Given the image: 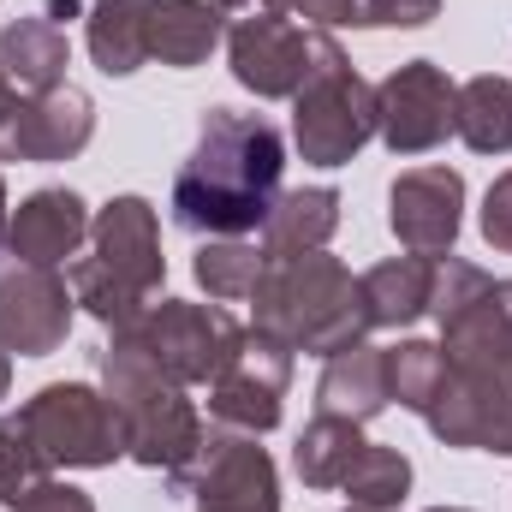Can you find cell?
<instances>
[{"label":"cell","mask_w":512,"mask_h":512,"mask_svg":"<svg viewBox=\"0 0 512 512\" xmlns=\"http://www.w3.org/2000/svg\"><path fill=\"white\" fill-rule=\"evenodd\" d=\"M435 262L441 256H387L376 268L358 274V298H364V322L370 328H411L417 316H429L435 298Z\"/></svg>","instance_id":"cell-18"},{"label":"cell","mask_w":512,"mask_h":512,"mask_svg":"<svg viewBox=\"0 0 512 512\" xmlns=\"http://www.w3.org/2000/svg\"><path fill=\"white\" fill-rule=\"evenodd\" d=\"M239 334H245V328H239L221 304L161 298V304H149L126 334H114V340H126V346H137L143 358H155L173 382L209 387L215 370L227 364V352L239 346Z\"/></svg>","instance_id":"cell-7"},{"label":"cell","mask_w":512,"mask_h":512,"mask_svg":"<svg viewBox=\"0 0 512 512\" xmlns=\"http://www.w3.org/2000/svg\"><path fill=\"white\" fill-rule=\"evenodd\" d=\"M346 501L352 507H376V512H399V501L411 495V459L399 447H382V441H364V453L352 459L346 471Z\"/></svg>","instance_id":"cell-26"},{"label":"cell","mask_w":512,"mask_h":512,"mask_svg":"<svg viewBox=\"0 0 512 512\" xmlns=\"http://www.w3.org/2000/svg\"><path fill=\"white\" fill-rule=\"evenodd\" d=\"M78 12V0H48V18H72Z\"/></svg>","instance_id":"cell-38"},{"label":"cell","mask_w":512,"mask_h":512,"mask_svg":"<svg viewBox=\"0 0 512 512\" xmlns=\"http://www.w3.org/2000/svg\"><path fill=\"white\" fill-rule=\"evenodd\" d=\"M251 304H256V328L274 334L280 346L304 352V358H334V352H346L370 334L352 268L328 251H286V256L262 251Z\"/></svg>","instance_id":"cell-2"},{"label":"cell","mask_w":512,"mask_h":512,"mask_svg":"<svg viewBox=\"0 0 512 512\" xmlns=\"http://www.w3.org/2000/svg\"><path fill=\"white\" fill-rule=\"evenodd\" d=\"M286 173V137L262 114L209 108L197 149L173 179V221L209 239H245L268 221Z\"/></svg>","instance_id":"cell-1"},{"label":"cell","mask_w":512,"mask_h":512,"mask_svg":"<svg viewBox=\"0 0 512 512\" xmlns=\"http://www.w3.org/2000/svg\"><path fill=\"white\" fill-rule=\"evenodd\" d=\"M459 84L435 60H405L376 84V137L393 155H429L453 131Z\"/></svg>","instance_id":"cell-12"},{"label":"cell","mask_w":512,"mask_h":512,"mask_svg":"<svg viewBox=\"0 0 512 512\" xmlns=\"http://www.w3.org/2000/svg\"><path fill=\"white\" fill-rule=\"evenodd\" d=\"M197 286L209 292V298H221V304H239V298H251L256 292V274H262V251L245 245V239H203V251H197Z\"/></svg>","instance_id":"cell-28"},{"label":"cell","mask_w":512,"mask_h":512,"mask_svg":"<svg viewBox=\"0 0 512 512\" xmlns=\"http://www.w3.org/2000/svg\"><path fill=\"white\" fill-rule=\"evenodd\" d=\"M447 382V352L435 340H399L387 346V399H399L405 411H429L435 393Z\"/></svg>","instance_id":"cell-27"},{"label":"cell","mask_w":512,"mask_h":512,"mask_svg":"<svg viewBox=\"0 0 512 512\" xmlns=\"http://www.w3.org/2000/svg\"><path fill=\"white\" fill-rule=\"evenodd\" d=\"M90 262L114 274L137 298H155L167 256H161V221L143 197H114L90 215Z\"/></svg>","instance_id":"cell-15"},{"label":"cell","mask_w":512,"mask_h":512,"mask_svg":"<svg viewBox=\"0 0 512 512\" xmlns=\"http://www.w3.org/2000/svg\"><path fill=\"white\" fill-rule=\"evenodd\" d=\"M453 131L477 155H512V78L477 72L453 96Z\"/></svg>","instance_id":"cell-24"},{"label":"cell","mask_w":512,"mask_h":512,"mask_svg":"<svg viewBox=\"0 0 512 512\" xmlns=\"http://www.w3.org/2000/svg\"><path fill=\"white\" fill-rule=\"evenodd\" d=\"M423 423L447 447L512 459V358L507 364H447V382L423 411Z\"/></svg>","instance_id":"cell-9"},{"label":"cell","mask_w":512,"mask_h":512,"mask_svg":"<svg viewBox=\"0 0 512 512\" xmlns=\"http://www.w3.org/2000/svg\"><path fill=\"white\" fill-rule=\"evenodd\" d=\"M12 512H96V501L84 495V489H72V483H54V477H42L24 501Z\"/></svg>","instance_id":"cell-34"},{"label":"cell","mask_w":512,"mask_h":512,"mask_svg":"<svg viewBox=\"0 0 512 512\" xmlns=\"http://www.w3.org/2000/svg\"><path fill=\"white\" fill-rule=\"evenodd\" d=\"M340 42L328 30H310L286 12H268V18H239L227 24V60H233V78L262 96V102H292L304 90V78L334 54Z\"/></svg>","instance_id":"cell-8"},{"label":"cell","mask_w":512,"mask_h":512,"mask_svg":"<svg viewBox=\"0 0 512 512\" xmlns=\"http://www.w3.org/2000/svg\"><path fill=\"white\" fill-rule=\"evenodd\" d=\"M173 495H197V512H280V471L268 459V447H256V435L221 429L203 435L197 459L167 477Z\"/></svg>","instance_id":"cell-10"},{"label":"cell","mask_w":512,"mask_h":512,"mask_svg":"<svg viewBox=\"0 0 512 512\" xmlns=\"http://www.w3.org/2000/svg\"><path fill=\"white\" fill-rule=\"evenodd\" d=\"M346 512H376V507H346Z\"/></svg>","instance_id":"cell-41"},{"label":"cell","mask_w":512,"mask_h":512,"mask_svg":"<svg viewBox=\"0 0 512 512\" xmlns=\"http://www.w3.org/2000/svg\"><path fill=\"white\" fill-rule=\"evenodd\" d=\"M102 393L126 429V453L143 471H167L179 477L197 447H203V417L191 405L185 382H173L155 358H143L126 340H108L102 352Z\"/></svg>","instance_id":"cell-3"},{"label":"cell","mask_w":512,"mask_h":512,"mask_svg":"<svg viewBox=\"0 0 512 512\" xmlns=\"http://www.w3.org/2000/svg\"><path fill=\"white\" fill-rule=\"evenodd\" d=\"M6 221H12V215H6V185H0V245H6Z\"/></svg>","instance_id":"cell-39"},{"label":"cell","mask_w":512,"mask_h":512,"mask_svg":"<svg viewBox=\"0 0 512 512\" xmlns=\"http://www.w3.org/2000/svg\"><path fill=\"white\" fill-rule=\"evenodd\" d=\"M358 453H364V423L316 411V417L304 423L298 447H292V471L304 477V489H340Z\"/></svg>","instance_id":"cell-25"},{"label":"cell","mask_w":512,"mask_h":512,"mask_svg":"<svg viewBox=\"0 0 512 512\" xmlns=\"http://www.w3.org/2000/svg\"><path fill=\"white\" fill-rule=\"evenodd\" d=\"M42 477H48V459L36 453L24 417H18V411L0 417V507H18Z\"/></svg>","instance_id":"cell-30"},{"label":"cell","mask_w":512,"mask_h":512,"mask_svg":"<svg viewBox=\"0 0 512 512\" xmlns=\"http://www.w3.org/2000/svg\"><path fill=\"white\" fill-rule=\"evenodd\" d=\"M286 18H304L310 30H334V24H364V0H280Z\"/></svg>","instance_id":"cell-33"},{"label":"cell","mask_w":512,"mask_h":512,"mask_svg":"<svg viewBox=\"0 0 512 512\" xmlns=\"http://www.w3.org/2000/svg\"><path fill=\"white\" fill-rule=\"evenodd\" d=\"M334 227H340V191L334 185H298V191L274 197V209L262 221V251H328Z\"/></svg>","instance_id":"cell-22"},{"label":"cell","mask_w":512,"mask_h":512,"mask_svg":"<svg viewBox=\"0 0 512 512\" xmlns=\"http://www.w3.org/2000/svg\"><path fill=\"white\" fill-rule=\"evenodd\" d=\"M66 66H72V42H66V30L48 12L12 18L0 30V72L12 78V90H24V96L60 90L66 84Z\"/></svg>","instance_id":"cell-19"},{"label":"cell","mask_w":512,"mask_h":512,"mask_svg":"<svg viewBox=\"0 0 512 512\" xmlns=\"http://www.w3.org/2000/svg\"><path fill=\"white\" fill-rule=\"evenodd\" d=\"M215 12L227 24H239V18H268V12H286V6L280 0H215Z\"/></svg>","instance_id":"cell-35"},{"label":"cell","mask_w":512,"mask_h":512,"mask_svg":"<svg viewBox=\"0 0 512 512\" xmlns=\"http://www.w3.org/2000/svg\"><path fill=\"white\" fill-rule=\"evenodd\" d=\"M477 227H483V239L495 245L501 256H512V167L489 185V197H483V215H477Z\"/></svg>","instance_id":"cell-32"},{"label":"cell","mask_w":512,"mask_h":512,"mask_svg":"<svg viewBox=\"0 0 512 512\" xmlns=\"http://www.w3.org/2000/svg\"><path fill=\"white\" fill-rule=\"evenodd\" d=\"M423 512H471V507H423Z\"/></svg>","instance_id":"cell-40"},{"label":"cell","mask_w":512,"mask_h":512,"mask_svg":"<svg viewBox=\"0 0 512 512\" xmlns=\"http://www.w3.org/2000/svg\"><path fill=\"white\" fill-rule=\"evenodd\" d=\"M6 387H12V352L0 346V399H6Z\"/></svg>","instance_id":"cell-37"},{"label":"cell","mask_w":512,"mask_h":512,"mask_svg":"<svg viewBox=\"0 0 512 512\" xmlns=\"http://www.w3.org/2000/svg\"><path fill=\"white\" fill-rule=\"evenodd\" d=\"M84 239H90V203L66 185L30 191L6 221V251L18 262H36V268H60L66 256H78Z\"/></svg>","instance_id":"cell-17"},{"label":"cell","mask_w":512,"mask_h":512,"mask_svg":"<svg viewBox=\"0 0 512 512\" xmlns=\"http://www.w3.org/2000/svg\"><path fill=\"white\" fill-rule=\"evenodd\" d=\"M96 137V102L72 84L60 90H42V96H24L12 126H6V143H0V161H72L84 155Z\"/></svg>","instance_id":"cell-16"},{"label":"cell","mask_w":512,"mask_h":512,"mask_svg":"<svg viewBox=\"0 0 512 512\" xmlns=\"http://www.w3.org/2000/svg\"><path fill=\"white\" fill-rule=\"evenodd\" d=\"M12 114H18V90H12V78L0 72V143H6V126H12Z\"/></svg>","instance_id":"cell-36"},{"label":"cell","mask_w":512,"mask_h":512,"mask_svg":"<svg viewBox=\"0 0 512 512\" xmlns=\"http://www.w3.org/2000/svg\"><path fill=\"white\" fill-rule=\"evenodd\" d=\"M84 42L96 72L131 78L149 60V0H96L84 18Z\"/></svg>","instance_id":"cell-23"},{"label":"cell","mask_w":512,"mask_h":512,"mask_svg":"<svg viewBox=\"0 0 512 512\" xmlns=\"http://www.w3.org/2000/svg\"><path fill=\"white\" fill-rule=\"evenodd\" d=\"M387 405H393L387 399V346L358 340V346H346V352L328 358V370L316 382V411L370 423V417H382Z\"/></svg>","instance_id":"cell-20"},{"label":"cell","mask_w":512,"mask_h":512,"mask_svg":"<svg viewBox=\"0 0 512 512\" xmlns=\"http://www.w3.org/2000/svg\"><path fill=\"white\" fill-rule=\"evenodd\" d=\"M429 316L441 322L447 364H507L512 358V280L483 274L477 262L447 251L435 262Z\"/></svg>","instance_id":"cell-5"},{"label":"cell","mask_w":512,"mask_h":512,"mask_svg":"<svg viewBox=\"0 0 512 512\" xmlns=\"http://www.w3.org/2000/svg\"><path fill=\"white\" fill-rule=\"evenodd\" d=\"M465 221V173L459 167H411L387 191V227L405 251L447 256Z\"/></svg>","instance_id":"cell-14"},{"label":"cell","mask_w":512,"mask_h":512,"mask_svg":"<svg viewBox=\"0 0 512 512\" xmlns=\"http://www.w3.org/2000/svg\"><path fill=\"white\" fill-rule=\"evenodd\" d=\"M376 137V84L334 48L292 96V143L310 167H346Z\"/></svg>","instance_id":"cell-4"},{"label":"cell","mask_w":512,"mask_h":512,"mask_svg":"<svg viewBox=\"0 0 512 512\" xmlns=\"http://www.w3.org/2000/svg\"><path fill=\"white\" fill-rule=\"evenodd\" d=\"M292 346H280L274 334L245 328L239 346L227 352V364L215 370L209 382V417L221 429H239V435H268L280 423V399L292 387Z\"/></svg>","instance_id":"cell-11"},{"label":"cell","mask_w":512,"mask_h":512,"mask_svg":"<svg viewBox=\"0 0 512 512\" xmlns=\"http://www.w3.org/2000/svg\"><path fill=\"white\" fill-rule=\"evenodd\" d=\"M221 36L227 18L215 12V0H149V60L191 72L215 54Z\"/></svg>","instance_id":"cell-21"},{"label":"cell","mask_w":512,"mask_h":512,"mask_svg":"<svg viewBox=\"0 0 512 512\" xmlns=\"http://www.w3.org/2000/svg\"><path fill=\"white\" fill-rule=\"evenodd\" d=\"M441 18V0H364L358 30H423Z\"/></svg>","instance_id":"cell-31"},{"label":"cell","mask_w":512,"mask_h":512,"mask_svg":"<svg viewBox=\"0 0 512 512\" xmlns=\"http://www.w3.org/2000/svg\"><path fill=\"white\" fill-rule=\"evenodd\" d=\"M72 310H78V298L54 268L12 262L0 274V346L6 352H18V358L60 352L72 334Z\"/></svg>","instance_id":"cell-13"},{"label":"cell","mask_w":512,"mask_h":512,"mask_svg":"<svg viewBox=\"0 0 512 512\" xmlns=\"http://www.w3.org/2000/svg\"><path fill=\"white\" fill-rule=\"evenodd\" d=\"M66 286H72V298H78V310H90L108 334H126L131 322L149 310V298H137L131 286H120L114 274H102L90 256H78L72 268H66Z\"/></svg>","instance_id":"cell-29"},{"label":"cell","mask_w":512,"mask_h":512,"mask_svg":"<svg viewBox=\"0 0 512 512\" xmlns=\"http://www.w3.org/2000/svg\"><path fill=\"white\" fill-rule=\"evenodd\" d=\"M36 453L48 459V471H102L126 453V429L108 405V393L90 382H48L18 405Z\"/></svg>","instance_id":"cell-6"}]
</instances>
